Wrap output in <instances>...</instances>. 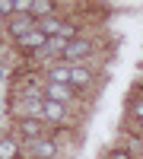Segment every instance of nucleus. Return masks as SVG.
Returning a JSON list of instances; mask_svg holds the SVG:
<instances>
[{
	"label": "nucleus",
	"mask_w": 143,
	"mask_h": 159,
	"mask_svg": "<svg viewBox=\"0 0 143 159\" xmlns=\"http://www.w3.org/2000/svg\"><path fill=\"white\" fill-rule=\"evenodd\" d=\"M54 3H48V0H32V16L35 19H48V16H54Z\"/></svg>",
	"instance_id": "11"
},
{
	"label": "nucleus",
	"mask_w": 143,
	"mask_h": 159,
	"mask_svg": "<svg viewBox=\"0 0 143 159\" xmlns=\"http://www.w3.org/2000/svg\"><path fill=\"white\" fill-rule=\"evenodd\" d=\"M38 29H42L48 38H54V35H60L64 22H60V16H48V19H42V22H38Z\"/></svg>",
	"instance_id": "10"
},
{
	"label": "nucleus",
	"mask_w": 143,
	"mask_h": 159,
	"mask_svg": "<svg viewBox=\"0 0 143 159\" xmlns=\"http://www.w3.org/2000/svg\"><path fill=\"white\" fill-rule=\"evenodd\" d=\"M3 19H7V16H3V13H0V25H3Z\"/></svg>",
	"instance_id": "14"
},
{
	"label": "nucleus",
	"mask_w": 143,
	"mask_h": 159,
	"mask_svg": "<svg viewBox=\"0 0 143 159\" xmlns=\"http://www.w3.org/2000/svg\"><path fill=\"white\" fill-rule=\"evenodd\" d=\"M42 118H45L48 124L64 127V124H67V105H57V102H48V99H45V105H42Z\"/></svg>",
	"instance_id": "4"
},
{
	"label": "nucleus",
	"mask_w": 143,
	"mask_h": 159,
	"mask_svg": "<svg viewBox=\"0 0 143 159\" xmlns=\"http://www.w3.org/2000/svg\"><path fill=\"white\" fill-rule=\"evenodd\" d=\"M48 83H57V86H70V64L57 67V61L48 67Z\"/></svg>",
	"instance_id": "9"
},
{
	"label": "nucleus",
	"mask_w": 143,
	"mask_h": 159,
	"mask_svg": "<svg viewBox=\"0 0 143 159\" xmlns=\"http://www.w3.org/2000/svg\"><path fill=\"white\" fill-rule=\"evenodd\" d=\"M0 159H19V143L16 140H0Z\"/></svg>",
	"instance_id": "12"
},
{
	"label": "nucleus",
	"mask_w": 143,
	"mask_h": 159,
	"mask_svg": "<svg viewBox=\"0 0 143 159\" xmlns=\"http://www.w3.org/2000/svg\"><path fill=\"white\" fill-rule=\"evenodd\" d=\"M73 86H57V83H48L45 86V99L48 102H57V105H70L73 102Z\"/></svg>",
	"instance_id": "7"
},
{
	"label": "nucleus",
	"mask_w": 143,
	"mask_h": 159,
	"mask_svg": "<svg viewBox=\"0 0 143 159\" xmlns=\"http://www.w3.org/2000/svg\"><path fill=\"white\" fill-rule=\"evenodd\" d=\"M32 29H38V19H35V16H13V19H10V35L16 38V42L25 38Z\"/></svg>",
	"instance_id": "6"
},
{
	"label": "nucleus",
	"mask_w": 143,
	"mask_h": 159,
	"mask_svg": "<svg viewBox=\"0 0 143 159\" xmlns=\"http://www.w3.org/2000/svg\"><path fill=\"white\" fill-rule=\"evenodd\" d=\"M92 70L86 67V64H70V86L73 89H89L92 86Z\"/></svg>",
	"instance_id": "5"
},
{
	"label": "nucleus",
	"mask_w": 143,
	"mask_h": 159,
	"mask_svg": "<svg viewBox=\"0 0 143 159\" xmlns=\"http://www.w3.org/2000/svg\"><path fill=\"white\" fill-rule=\"evenodd\" d=\"M16 45H19V51H22V54H32V51H45V45H48V35H45L42 29H32L25 38H19Z\"/></svg>",
	"instance_id": "3"
},
{
	"label": "nucleus",
	"mask_w": 143,
	"mask_h": 159,
	"mask_svg": "<svg viewBox=\"0 0 143 159\" xmlns=\"http://www.w3.org/2000/svg\"><path fill=\"white\" fill-rule=\"evenodd\" d=\"M108 159H134V153H127V150H111Z\"/></svg>",
	"instance_id": "13"
},
{
	"label": "nucleus",
	"mask_w": 143,
	"mask_h": 159,
	"mask_svg": "<svg viewBox=\"0 0 143 159\" xmlns=\"http://www.w3.org/2000/svg\"><path fill=\"white\" fill-rule=\"evenodd\" d=\"M54 156H57V140L42 137L32 143V159H54Z\"/></svg>",
	"instance_id": "8"
},
{
	"label": "nucleus",
	"mask_w": 143,
	"mask_h": 159,
	"mask_svg": "<svg viewBox=\"0 0 143 159\" xmlns=\"http://www.w3.org/2000/svg\"><path fill=\"white\" fill-rule=\"evenodd\" d=\"M16 130H19V137H25L29 143H35V140L45 137V121H42V118H19Z\"/></svg>",
	"instance_id": "2"
},
{
	"label": "nucleus",
	"mask_w": 143,
	"mask_h": 159,
	"mask_svg": "<svg viewBox=\"0 0 143 159\" xmlns=\"http://www.w3.org/2000/svg\"><path fill=\"white\" fill-rule=\"evenodd\" d=\"M89 54H92V42H89V38H73V42L67 45V51H64V61L67 64H83Z\"/></svg>",
	"instance_id": "1"
}]
</instances>
